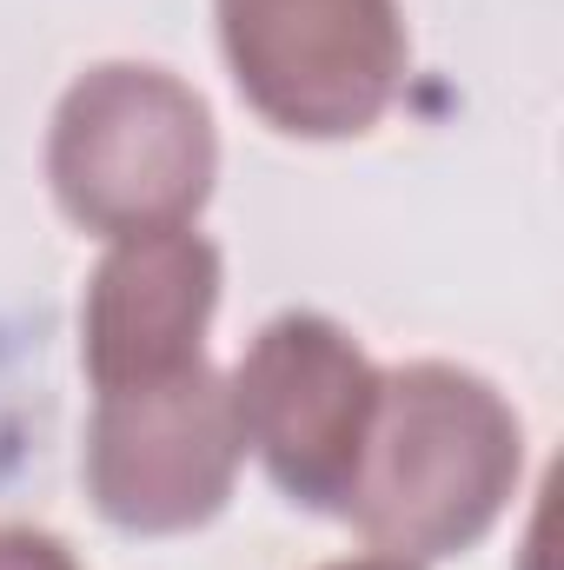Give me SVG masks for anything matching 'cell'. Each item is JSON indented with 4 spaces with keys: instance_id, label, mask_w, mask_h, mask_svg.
<instances>
[{
    "instance_id": "8",
    "label": "cell",
    "mask_w": 564,
    "mask_h": 570,
    "mask_svg": "<svg viewBox=\"0 0 564 570\" xmlns=\"http://www.w3.org/2000/svg\"><path fill=\"white\" fill-rule=\"evenodd\" d=\"M325 570H425V564H406V558H386V551H366V558H346V564H325Z\"/></svg>"
},
{
    "instance_id": "5",
    "label": "cell",
    "mask_w": 564,
    "mask_h": 570,
    "mask_svg": "<svg viewBox=\"0 0 564 570\" xmlns=\"http://www.w3.org/2000/svg\"><path fill=\"white\" fill-rule=\"evenodd\" d=\"M379 379L386 372L325 312H280L260 325L226 385L246 451L266 464V478L292 504L332 518L346 511L366 431L379 412Z\"/></svg>"
},
{
    "instance_id": "1",
    "label": "cell",
    "mask_w": 564,
    "mask_h": 570,
    "mask_svg": "<svg viewBox=\"0 0 564 570\" xmlns=\"http://www.w3.org/2000/svg\"><path fill=\"white\" fill-rule=\"evenodd\" d=\"M518 471L525 425L512 399L465 365L419 358L379 379V412L339 518L386 558L438 564L505 518Z\"/></svg>"
},
{
    "instance_id": "4",
    "label": "cell",
    "mask_w": 564,
    "mask_h": 570,
    "mask_svg": "<svg viewBox=\"0 0 564 570\" xmlns=\"http://www.w3.org/2000/svg\"><path fill=\"white\" fill-rule=\"evenodd\" d=\"M246 464L233 385L200 358L173 379L94 392L87 498L127 538H179L226 511Z\"/></svg>"
},
{
    "instance_id": "2",
    "label": "cell",
    "mask_w": 564,
    "mask_h": 570,
    "mask_svg": "<svg viewBox=\"0 0 564 570\" xmlns=\"http://www.w3.org/2000/svg\"><path fill=\"white\" fill-rule=\"evenodd\" d=\"M220 179L206 100L146 60L87 67L47 127V186L80 233L134 239L193 226Z\"/></svg>"
},
{
    "instance_id": "3",
    "label": "cell",
    "mask_w": 564,
    "mask_h": 570,
    "mask_svg": "<svg viewBox=\"0 0 564 570\" xmlns=\"http://www.w3.org/2000/svg\"><path fill=\"white\" fill-rule=\"evenodd\" d=\"M240 100L292 140H359L406 87L399 0H213Z\"/></svg>"
},
{
    "instance_id": "6",
    "label": "cell",
    "mask_w": 564,
    "mask_h": 570,
    "mask_svg": "<svg viewBox=\"0 0 564 570\" xmlns=\"http://www.w3.org/2000/svg\"><path fill=\"white\" fill-rule=\"evenodd\" d=\"M220 246L193 226L114 239L87 279L80 358L94 392L173 379L206 358V325L220 312Z\"/></svg>"
},
{
    "instance_id": "7",
    "label": "cell",
    "mask_w": 564,
    "mask_h": 570,
    "mask_svg": "<svg viewBox=\"0 0 564 570\" xmlns=\"http://www.w3.org/2000/svg\"><path fill=\"white\" fill-rule=\"evenodd\" d=\"M0 570H80V564H74V551H67L54 531L0 524Z\"/></svg>"
}]
</instances>
